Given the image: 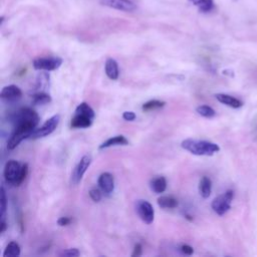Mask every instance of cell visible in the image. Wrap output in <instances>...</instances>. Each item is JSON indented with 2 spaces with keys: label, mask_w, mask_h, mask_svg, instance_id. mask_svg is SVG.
I'll list each match as a JSON object with an SVG mask.
<instances>
[{
  "label": "cell",
  "mask_w": 257,
  "mask_h": 257,
  "mask_svg": "<svg viewBox=\"0 0 257 257\" xmlns=\"http://www.w3.org/2000/svg\"><path fill=\"white\" fill-rule=\"evenodd\" d=\"M99 2L103 6L124 12H133L138 8L132 0H99Z\"/></svg>",
  "instance_id": "obj_9"
},
{
  "label": "cell",
  "mask_w": 257,
  "mask_h": 257,
  "mask_svg": "<svg viewBox=\"0 0 257 257\" xmlns=\"http://www.w3.org/2000/svg\"><path fill=\"white\" fill-rule=\"evenodd\" d=\"M0 96L2 99L4 100H7V101H16L18 99L21 98L22 96V91L21 89L17 86V85H14V84H10V85H7V86H4L1 90V93H0Z\"/></svg>",
  "instance_id": "obj_12"
},
{
  "label": "cell",
  "mask_w": 257,
  "mask_h": 257,
  "mask_svg": "<svg viewBox=\"0 0 257 257\" xmlns=\"http://www.w3.org/2000/svg\"><path fill=\"white\" fill-rule=\"evenodd\" d=\"M215 97L219 102L232 108H239L243 105V102L240 99L226 93H216Z\"/></svg>",
  "instance_id": "obj_13"
},
{
  "label": "cell",
  "mask_w": 257,
  "mask_h": 257,
  "mask_svg": "<svg viewBox=\"0 0 257 257\" xmlns=\"http://www.w3.org/2000/svg\"><path fill=\"white\" fill-rule=\"evenodd\" d=\"M122 117H123V119H125V120L132 121V120L136 119L137 115H136V113H135L134 111H124V112L122 113Z\"/></svg>",
  "instance_id": "obj_32"
},
{
  "label": "cell",
  "mask_w": 257,
  "mask_h": 257,
  "mask_svg": "<svg viewBox=\"0 0 257 257\" xmlns=\"http://www.w3.org/2000/svg\"><path fill=\"white\" fill-rule=\"evenodd\" d=\"M11 120L14 125L18 124H31L37 126L39 122V115L30 107H21L11 115Z\"/></svg>",
  "instance_id": "obj_2"
},
{
  "label": "cell",
  "mask_w": 257,
  "mask_h": 257,
  "mask_svg": "<svg viewBox=\"0 0 257 257\" xmlns=\"http://www.w3.org/2000/svg\"><path fill=\"white\" fill-rule=\"evenodd\" d=\"M181 147L196 156H213L220 151V147L217 144L204 140L187 139L181 143Z\"/></svg>",
  "instance_id": "obj_1"
},
{
  "label": "cell",
  "mask_w": 257,
  "mask_h": 257,
  "mask_svg": "<svg viewBox=\"0 0 257 257\" xmlns=\"http://www.w3.org/2000/svg\"><path fill=\"white\" fill-rule=\"evenodd\" d=\"M142 255V245L140 243H137L134 247V252L132 253L133 257H138Z\"/></svg>",
  "instance_id": "obj_34"
},
{
  "label": "cell",
  "mask_w": 257,
  "mask_h": 257,
  "mask_svg": "<svg viewBox=\"0 0 257 257\" xmlns=\"http://www.w3.org/2000/svg\"><path fill=\"white\" fill-rule=\"evenodd\" d=\"M71 218L69 217H60L58 220H57V224L59 226H67L71 223Z\"/></svg>",
  "instance_id": "obj_33"
},
{
  "label": "cell",
  "mask_w": 257,
  "mask_h": 257,
  "mask_svg": "<svg viewBox=\"0 0 257 257\" xmlns=\"http://www.w3.org/2000/svg\"><path fill=\"white\" fill-rule=\"evenodd\" d=\"M166 104L165 101H162V100H158V99H152V100H149L147 102H145L142 106L143 110L145 111H151V110H155V109H159V108H162L164 107Z\"/></svg>",
  "instance_id": "obj_24"
},
{
  "label": "cell",
  "mask_w": 257,
  "mask_h": 257,
  "mask_svg": "<svg viewBox=\"0 0 257 257\" xmlns=\"http://www.w3.org/2000/svg\"><path fill=\"white\" fill-rule=\"evenodd\" d=\"M92 123V118L89 116H86L84 114L75 113V115L71 118L70 125L73 128H86L90 126Z\"/></svg>",
  "instance_id": "obj_14"
},
{
  "label": "cell",
  "mask_w": 257,
  "mask_h": 257,
  "mask_svg": "<svg viewBox=\"0 0 257 257\" xmlns=\"http://www.w3.org/2000/svg\"><path fill=\"white\" fill-rule=\"evenodd\" d=\"M60 120V115L59 114H54L51 117H49L40 127H37L33 131V133L31 134L30 138L31 140H36V139H40V138H44L46 136H49L50 134H52L55 128L57 127L58 123Z\"/></svg>",
  "instance_id": "obj_5"
},
{
  "label": "cell",
  "mask_w": 257,
  "mask_h": 257,
  "mask_svg": "<svg viewBox=\"0 0 257 257\" xmlns=\"http://www.w3.org/2000/svg\"><path fill=\"white\" fill-rule=\"evenodd\" d=\"M178 200L173 196H161L158 198V205L163 209H174L178 207Z\"/></svg>",
  "instance_id": "obj_20"
},
{
  "label": "cell",
  "mask_w": 257,
  "mask_h": 257,
  "mask_svg": "<svg viewBox=\"0 0 257 257\" xmlns=\"http://www.w3.org/2000/svg\"><path fill=\"white\" fill-rule=\"evenodd\" d=\"M104 70L109 79L116 80L118 78V65L113 58H107L104 64Z\"/></svg>",
  "instance_id": "obj_15"
},
{
  "label": "cell",
  "mask_w": 257,
  "mask_h": 257,
  "mask_svg": "<svg viewBox=\"0 0 257 257\" xmlns=\"http://www.w3.org/2000/svg\"><path fill=\"white\" fill-rule=\"evenodd\" d=\"M196 111L198 112V114H200L201 116H204V117H207V118H211L213 116H215L216 114V111L214 110V108H212L211 106L209 105H200L196 108Z\"/></svg>",
  "instance_id": "obj_25"
},
{
  "label": "cell",
  "mask_w": 257,
  "mask_h": 257,
  "mask_svg": "<svg viewBox=\"0 0 257 257\" xmlns=\"http://www.w3.org/2000/svg\"><path fill=\"white\" fill-rule=\"evenodd\" d=\"M79 251L77 248H70V249H67V250H64L62 253H61V256H69V257H77L79 256Z\"/></svg>",
  "instance_id": "obj_30"
},
{
  "label": "cell",
  "mask_w": 257,
  "mask_h": 257,
  "mask_svg": "<svg viewBox=\"0 0 257 257\" xmlns=\"http://www.w3.org/2000/svg\"><path fill=\"white\" fill-rule=\"evenodd\" d=\"M75 113H80V114H84L86 116H89L90 118L93 119L95 113L94 110L91 108V106L86 103V102H81L77 105V107L75 108Z\"/></svg>",
  "instance_id": "obj_23"
},
{
  "label": "cell",
  "mask_w": 257,
  "mask_h": 257,
  "mask_svg": "<svg viewBox=\"0 0 257 257\" xmlns=\"http://www.w3.org/2000/svg\"><path fill=\"white\" fill-rule=\"evenodd\" d=\"M150 187L157 194L164 193L167 189V181L164 177H157L150 182Z\"/></svg>",
  "instance_id": "obj_19"
},
{
  "label": "cell",
  "mask_w": 257,
  "mask_h": 257,
  "mask_svg": "<svg viewBox=\"0 0 257 257\" xmlns=\"http://www.w3.org/2000/svg\"><path fill=\"white\" fill-rule=\"evenodd\" d=\"M97 184H98L100 190L105 195H110L113 192L114 179L110 173L104 172V173L100 174V176L98 177V180H97Z\"/></svg>",
  "instance_id": "obj_11"
},
{
  "label": "cell",
  "mask_w": 257,
  "mask_h": 257,
  "mask_svg": "<svg viewBox=\"0 0 257 257\" xmlns=\"http://www.w3.org/2000/svg\"><path fill=\"white\" fill-rule=\"evenodd\" d=\"M211 191H212V182H211V180L206 176L202 177V179L200 180V183H199L200 195L204 199H207V198L210 197Z\"/></svg>",
  "instance_id": "obj_18"
},
{
  "label": "cell",
  "mask_w": 257,
  "mask_h": 257,
  "mask_svg": "<svg viewBox=\"0 0 257 257\" xmlns=\"http://www.w3.org/2000/svg\"><path fill=\"white\" fill-rule=\"evenodd\" d=\"M89 197L93 202H99L101 200V193L98 189H91L89 191Z\"/></svg>",
  "instance_id": "obj_29"
},
{
  "label": "cell",
  "mask_w": 257,
  "mask_h": 257,
  "mask_svg": "<svg viewBox=\"0 0 257 257\" xmlns=\"http://www.w3.org/2000/svg\"><path fill=\"white\" fill-rule=\"evenodd\" d=\"M27 173H28V165L27 164H23L21 166V171H20L18 182H17V186H19L25 180V178L27 176Z\"/></svg>",
  "instance_id": "obj_28"
},
{
  "label": "cell",
  "mask_w": 257,
  "mask_h": 257,
  "mask_svg": "<svg viewBox=\"0 0 257 257\" xmlns=\"http://www.w3.org/2000/svg\"><path fill=\"white\" fill-rule=\"evenodd\" d=\"M90 164H91V156L84 155L80 159V161L78 162V164L74 168V171L71 175V183L73 185H77L80 182V180L82 179L84 173L86 172V170L88 169Z\"/></svg>",
  "instance_id": "obj_10"
},
{
  "label": "cell",
  "mask_w": 257,
  "mask_h": 257,
  "mask_svg": "<svg viewBox=\"0 0 257 257\" xmlns=\"http://www.w3.org/2000/svg\"><path fill=\"white\" fill-rule=\"evenodd\" d=\"M233 196H234L233 191L228 190L225 193H223L222 195H219L218 197H216L211 204L213 211L219 216H222L225 213H227L231 208Z\"/></svg>",
  "instance_id": "obj_4"
},
{
  "label": "cell",
  "mask_w": 257,
  "mask_h": 257,
  "mask_svg": "<svg viewBox=\"0 0 257 257\" xmlns=\"http://www.w3.org/2000/svg\"><path fill=\"white\" fill-rule=\"evenodd\" d=\"M192 4L198 7L199 11L202 13H209L215 8L214 0H189Z\"/></svg>",
  "instance_id": "obj_17"
},
{
  "label": "cell",
  "mask_w": 257,
  "mask_h": 257,
  "mask_svg": "<svg viewBox=\"0 0 257 257\" xmlns=\"http://www.w3.org/2000/svg\"><path fill=\"white\" fill-rule=\"evenodd\" d=\"M136 211L139 217L146 224H152L155 217V211L152 204L146 200H138L136 203Z\"/></svg>",
  "instance_id": "obj_7"
},
{
  "label": "cell",
  "mask_w": 257,
  "mask_h": 257,
  "mask_svg": "<svg viewBox=\"0 0 257 257\" xmlns=\"http://www.w3.org/2000/svg\"><path fill=\"white\" fill-rule=\"evenodd\" d=\"M6 228H7L6 222H5V220H4V219H2V220H1V222H0V233H1V234H2V233H4V231L6 230Z\"/></svg>",
  "instance_id": "obj_35"
},
{
  "label": "cell",
  "mask_w": 257,
  "mask_h": 257,
  "mask_svg": "<svg viewBox=\"0 0 257 257\" xmlns=\"http://www.w3.org/2000/svg\"><path fill=\"white\" fill-rule=\"evenodd\" d=\"M20 255V246L17 242L15 241H11L7 244L4 252H3V256L4 257H17Z\"/></svg>",
  "instance_id": "obj_22"
},
{
  "label": "cell",
  "mask_w": 257,
  "mask_h": 257,
  "mask_svg": "<svg viewBox=\"0 0 257 257\" xmlns=\"http://www.w3.org/2000/svg\"><path fill=\"white\" fill-rule=\"evenodd\" d=\"M0 209H1V212H0V217H1V220L4 219V215H5V212H6V206H7V199H6V194H5V190L3 187H1V199H0Z\"/></svg>",
  "instance_id": "obj_27"
},
{
  "label": "cell",
  "mask_w": 257,
  "mask_h": 257,
  "mask_svg": "<svg viewBox=\"0 0 257 257\" xmlns=\"http://www.w3.org/2000/svg\"><path fill=\"white\" fill-rule=\"evenodd\" d=\"M51 101V96L44 92V91H38L34 94H32V104L34 105H43V104H47Z\"/></svg>",
  "instance_id": "obj_21"
},
{
  "label": "cell",
  "mask_w": 257,
  "mask_h": 257,
  "mask_svg": "<svg viewBox=\"0 0 257 257\" xmlns=\"http://www.w3.org/2000/svg\"><path fill=\"white\" fill-rule=\"evenodd\" d=\"M126 145H128V141L126 140L125 137L115 136V137L109 138L106 141H104L99 146V149L102 150V149H106V148H109V147H112V146H126Z\"/></svg>",
  "instance_id": "obj_16"
},
{
  "label": "cell",
  "mask_w": 257,
  "mask_h": 257,
  "mask_svg": "<svg viewBox=\"0 0 257 257\" xmlns=\"http://www.w3.org/2000/svg\"><path fill=\"white\" fill-rule=\"evenodd\" d=\"M36 127L30 124H18L14 126V131L7 143V148L9 150L15 149L23 140L29 139L31 134Z\"/></svg>",
  "instance_id": "obj_3"
},
{
  "label": "cell",
  "mask_w": 257,
  "mask_h": 257,
  "mask_svg": "<svg viewBox=\"0 0 257 257\" xmlns=\"http://www.w3.org/2000/svg\"><path fill=\"white\" fill-rule=\"evenodd\" d=\"M180 251H181L183 254H185V255H191V254H193L194 249H193V247H191L190 245L184 244V245H182V246L180 247Z\"/></svg>",
  "instance_id": "obj_31"
},
{
  "label": "cell",
  "mask_w": 257,
  "mask_h": 257,
  "mask_svg": "<svg viewBox=\"0 0 257 257\" xmlns=\"http://www.w3.org/2000/svg\"><path fill=\"white\" fill-rule=\"evenodd\" d=\"M20 171H21V166H20V164L17 161H15V160L8 161L5 164V168H4L5 180L9 184L17 186V182H18V179H19Z\"/></svg>",
  "instance_id": "obj_8"
},
{
  "label": "cell",
  "mask_w": 257,
  "mask_h": 257,
  "mask_svg": "<svg viewBox=\"0 0 257 257\" xmlns=\"http://www.w3.org/2000/svg\"><path fill=\"white\" fill-rule=\"evenodd\" d=\"M62 64V58L58 56L39 57L33 60V67L37 70L51 71L57 69Z\"/></svg>",
  "instance_id": "obj_6"
},
{
  "label": "cell",
  "mask_w": 257,
  "mask_h": 257,
  "mask_svg": "<svg viewBox=\"0 0 257 257\" xmlns=\"http://www.w3.org/2000/svg\"><path fill=\"white\" fill-rule=\"evenodd\" d=\"M49 82V74L47 72H40L36 80V89L45 87Z\"/></svg>",
  "instance_id": "obj_26"
}]
</instances>
